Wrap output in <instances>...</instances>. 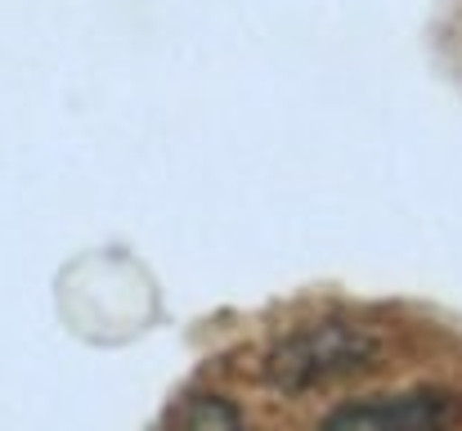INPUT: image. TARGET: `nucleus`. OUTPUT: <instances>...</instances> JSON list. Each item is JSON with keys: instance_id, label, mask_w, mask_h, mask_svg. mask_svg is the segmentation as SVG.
Listing matches in <instances>:
<instances>
[{"instance_id": "nucleus-2", "label": "nucleus", "mask_w": 462, "mask_h": 431, "mask_svg": "<svg viewBox=\"0 0 462 431\" xmlns=\"http://www.w3.org/2000/svg\"><path fill=\"white\" fill-rule=\"evenodd\" d=\"M454 41H458V54H462V0L454 5Z\"/></svg>"}, {"instance_id": "nucleus-1", "label": "nucleus", "mask_w": 462, "mask_h": 431, "mask_svg": "<svg viewBox=\"0 0 462 431\" xmlns=\"http://www.w3.org/2000/svg\"><path fill=\"white\" fill-rule=\"evenodd\" d=\"M166 431H243V423H238V409L229 405V396L220 387L198 382L166 414Z\"/></svg>"}]
</instances>
